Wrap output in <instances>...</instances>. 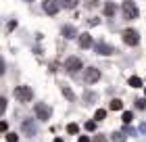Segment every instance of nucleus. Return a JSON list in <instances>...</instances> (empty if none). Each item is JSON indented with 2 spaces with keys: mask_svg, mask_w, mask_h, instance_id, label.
Returning <instances> with one entry per match:
<instances>
[{
  "mask_svg": "<svg viewBox=\"0 0 146 142\" xmlns=\"http://www.w3.org/2000/svg\"><path fill=\"white\" fill-rule=\"evenodd\" d=\"M15 98L19 100V103H29V100L34 98V92H31L27 86H19L15 90Z\"/></svg>",
  "mask_w": 146,
  "mask_h": 142,
  "instance_id": "nucleus-1",
  "label": "nucleus"
},
{
  "mask_svg": "<svg viewBox=\"0 0 146 142\" xmlns=\"http://www.w3.org/2000/svg\"><path fill=\"white\" fill-rule=\"evenodd\" d=\"M121 11H123V17H125V19H136V17H138V6H136L134 2H131V0L123 2Z\"/></svg>",
  "mask_w": 146,
  "mask_h": 142,
  "instance_id": "nucleus-2",
  "label": "nucleus"
},
{
  "mask_svg": "<svg viewBox=\"0 0 146 142\" xmlns=\"http://www.w3.org/2000/svg\"><path fill=\"white\" fill-rule=\"evenodd\" d=\"M123 42L127 46H136L138 42H140V36H138L136 29H125L123 31Z\"/></svg>",
  "mask_w": 146,
  "mask_h": 142,
  "instance_id": "nucleus-3",
  "label": "nucleus"
},
{
  "mask_svg": "<svg viewBox=\"0 0 146 142\" xmlns=\"http://www.w3.org/2000/svg\"><path fill=\"white\" fill-rule=\"evenodd\" d=\"M65 67H67L69 73H77L79 69H82V61H79L77 57H69L67 63H65Z\"/></svg>",
  "mask_w": 146,
  "mask_h": 142,
  "instance_id": "nucleus-4",
  "label": "nucleus"
},
{
  "mask_svg": "<svg viewBox=\"0 0 146 142\" xmlns=\"http://www.w3.org/2000/svg\"><path fill=\"white\" fill-rule=\"evenodd\" d=\"M36 115H38V119L46 121V119H50L52 111H50V107H48V105H36Z\"/></svg>",
  "mask_w": 146,
  "mask_h": 142,
  "instance_id": "nucleus-5",
  "label": "nucleus"
},
{
  "mask_svg": "<svg viewBox=\"0 0 146 142\" xmlns=\"http://www.w3.org/2000/svg\"><path fill=\"white\" fill-rule=\"evenodd\" d=\"M58 11H61L58 0H46V2H44V13H48V15H56Z\"/></svg>",
  "mask_w": 146,
  "mask_h": 142,
  "instance_id": "nucleus-6",
  "label": "nucleus"
},
{
  "mask_svg": "<svg viewBox=\"0 0 146 142\" xmlns=\"http://www.w3.org/2000/svg\"><path fill=\"white\" fill-rule=\"evenodd\" d=\"M84 77H86V82H88V84H94V82H98V79H100V71L94 69V67H90V69L86 71Z\"/></svg>",
  "mask_w": 146,
  "mask_h": 142,
  "instance_id": "nucleus-7",
  "label": "nucleus"
},
{
  "mask_svg": "<svg viewBox=\"0 0 146 142\" xmlns=\"http://www.w3.org/2000/svg\"><path fill=\"white\" fill-rule=\"evenodd\" d=\"M61 33L67 40H71V38H75L77 36V31H75V27H73V25H63V29H61Z\"/></svg>",
  "mask_w": 146,
  "mask_h": 142,
  "instance_id": "nucleus-8",
  "label": "nucleus"
},
{
  "mask_svg": "<svg viewBox=\"0 0 146 142\" xmlns=\"http://www.w3.org/2000/svg\"><path fill=\"white\" fill-rule=\"evenodd\" d=\"M77 42H79L82 48H90V46H92V36H90V33H82Z\"/></svg>",
  "mask_w": 146,
  "mask_h": 142,
  "instance_id": "nucleus-9",
  "label": "nucleus"
},
{
  "mask_svg": "<svg viewBox=\"0 0 146 142\" xmlns=\"http://www.w3.org/2000/svg\"><path fill=\"white\" fill-rule=\"evenodd\" d=\"M115 13H117V6L113 4V2H109L107 6H104V15H107V17H113Z\"/></svg>",
  "mask_w": 146,
  "mask_h": 142,
  "instance_id": "nucleus-10",
  "label": "nucleus"
},
{
  "mask_svg": "<svg viewBox=\"0 0 146 142\" xmlns=\"http://www.w3.org/2000/svg\"><path fill=\"white\" fill-rule=\"evenodd\" d=\"M98 52H100V55H111L113 48H111V46H107V44H98Z\"/></svg>",
  "mask_w": 146,
  "mask_h": 142,
  "instance_id": "nucleus-11",
  "label": "nucleus"
},
{
  "mask_svg": "<svg viewBox=\"0 0 146 142\" xmlns=\"http://www.w3.org/2000/svg\"><path fill=\"white\" fill-rule=\"evenodd\" d=\"M129 86H131V88H142V79H140V77H136V75H134V77H129Z\"/></svg>",
  "mask_w": 146,
  "mask_h": 142,
  "instance_id": "nucleus-12",
  "label": "nucleus"
},
{
  "mask_svg": "<svg viewBox=\"0 0 146 142\" xmlns=\"http://www.w3.org/2000/svg\"><path fill=\"white\" fill-rule=\"evenodd\" d=\"M61 90H63V94H65V96H67L69 100H75V94H73V92L69 90L67 86H61Z\"/></svg>",
  "mask_w": 146,
  "mask_h": 142,
  "instance_id": "nucleus-13",
  "label": "nucleus"
},
{
  "mask_svg": "<svg viewBox=\"0 0 146 142\" xmlns=\"http://www.w3.org/2000/svg\"><path fill=\"white\" fill-rule=\"evenodd\" d=\"M121 107H123V105H121V100H119V98L111 100V109H113V111H119V109H121Z\"/></svg>",
  "mask_w": 146,
  "mask_h": 142,
  "instance_id": "nucleus-14",
  "label": "nucleus"
},
{
  "mask_svg": "<svg viewBox=\"0 0 146 142\" xmlns=\"http://www.w3.org/2000/svg\"><path fill=\"white\" fill-rule=\"evenodd\" d=\"M79 0H63V6H67V9H75Z\"/></svg>",
  "mask_w": 146,
  "mask_h": 142,
  "instance_id": "nucleus-15",
  "label": "nucleus"
},
{
  "mask_svg": "<svg viewBox=\"0 0 146 142\" xmlns=\"http://www.w3.org/2000/svg\"><path fill=\"white\" fill-rule=\"evenodd\" d=\"M23 130H25V132H27L29 136H31V134H34V123H29V121H25V123H23Z\"/></svg>",
  "mask_w": 146,
  "mask_h": 142,
  "instance_id": "nucleus-16",
  "label": "nucleus"
},
{
  "mask_svg": "<svg viewBox=\"0 0 146 142\" xmlns=\"http://www.w3.org/2000/svg\"><path fill=\"white\" fill-rule=\"evenodd\" d=\"M67 132H69V134H77V132H79L77 123H69V125H67Z\"/></svg>",
  "mask_w": 146,
  "mask_h": 142,
  "instance_id": "nucleus-17",
  "label": "nucleus"
},
{
  "mask_svg": "<svg viewBox=\"0 0 146 142\" xmlns=\"http://www.w3.org/2000/svg\"><path fill=\"white\" fill-rule=\"evenodd\" d=\"M6 111V98L4 96H0V115H2Z\"/></svg>",
  "mask_w": 146,
  "mask_h": 142,
  "instance_id": "nucleus-18",
  "label": "nucleus"
},
{
  "mask_svg": "<svg viewBox=\"0 0 146 142\" xmlns=\"http://www.w3.org/2000/svg\"><path fill=\"white\" fill-rule=\"evenodd\" d=\"M104 117H107V111H104V109H98V111H96V119H104Z\"/></svg>",
  "mask_w": 146,
  "mask_h": 142,
  "instance_id": "nucleus-19",
  "label": "nucleus"
},
{
  "mask_svg": "<svg viewBox=\"0 0 146 142\" xmlns=\"http://www.w3.org/2000/svg\"><path fill=\"white\" fill-rule=\"evenodd\" d=\"M131 121V113L127 111V113H123V123H129Z\"/></svg>",
  "mask_w": 146,
  "mask_h": 142,
  "instance_id": "nucleus-20",
  "label": "nucleus"
},
{
  "mask_svg": "<svg viewBox=\"0 0 146 142\" xmlns=\"http://www.w3.org/2000/svg\"><path fill=\"white\" fill-rule=\"evenodd\" d=\"M136 107L138 109H146V100H136Z\"/></svg>",
  "mask_w": 146,
  "mask_h": 142,
  "instance_id": "nucleus-21",
  "label": "nucleus"
},
{
  "mask_svg": "<svg viewBox=\"0 0 146 142\" xmlns=\"http://www.w3.org/2000/svg\"><path fill=\"white\" fill-rule=\"evenodd\" d=\"M6 140L9 142H17V134H6Z\"/></svg>",
  "mask_w": 146,
  "mask_h": 142,
  "instance_id": "nucleus-22",
  "label": "nucleus"
},
{
  "mask_svg": "<svg viewBox=\"0 0 146 142\" xmlns=\"http://www.w3.org/2000/svg\"><path fill=\"white\" fill-rule=\"evenodd\" d=\"M4 69H6V67H4V59L0 57V75H2V73H4Z\"/></svg>",
  "mask_w": 146,
  "mask_h": 142,
  "instance_id": "nucleus-23",
  "label": "nucleus"
},
{
  "mask_svg": "<svg viewBox=\"0 0 146 142\" xmlns=\"http://www.w3.org/2000/svg\"><path fill=\"white\" fill-rule=\"evenodd\" d=\"M86 127H88V130L92 132V130H94V127H96V123H94V121H88V123H86Z\"/></svg>",
  "mask_w": 146,
  "mask_h": 142,
  "instance_id": "nucleus-24",
  "label": "nucleus"
},
{
  "mask_svg": "<svg viewBox=\"0 0 146 142\" xmlns=\"http://www.w3.org/2000/svg\"><path fill=\"white\" fill-rule=\"evenodd\" d=\"M113 140H115V142H121L123 138H121V134H113Z\"/></svg>",
  "mask_w": 146,
  "mask_h": 142,
  "instance_id": "nucleus-25",
  "label": "nucleus"
},
{
  "mask_svg": "<svg viewBox=\"0 0 146 142\" xmlns=\"http://www.w3.org/2000/svg\"><path fill=\"white\" fill-rule=\"evenodd\" d=\"M0 132H6V121H0Z\"/></svg>",
  "mask_w": 146,
  "mask_h": 142,
  "instance_id": "nucleus-26",
  "label": "nucleus"
},
{
  "mask_svg": "<svg viewBox=\"0 0 146 142\" xmlns=\"http://www.w3.org/2000/svg\"><path fill=\"white\" fill-rule=\"evenodd\" d=\"M98 4V0H88V6H90V9H92V6H96Z\"/></svg>",
  "mask_w": 146,
  "mask_h": 142,
  "instance_id": "nucleus-27",
  "label": "nucleus"
},
{
  "mask_svg": "<svg viewBox=\"0 0 146 142\" xmlns=\"http://www.w3.org/2000/svg\"><path fill=\"white\" fill-rule=\"evenodd\" d=\"M94 142H107V138H102V136H96V138H94Z\"/></svg>",
  "mask_w": 146,
  "mask_h": 142,
  "instance_id": "nucleus-28",
  "label": "nucleus"
},
{
  "mask_svg": "<svg viewBox=\"0 0 146 142\" xmlns=\"http://www.w3.org/2000/svg\"><path fill=\"white\" fill-rule=\"evenodd\" d=\"M79 142H92V138H88V136H82V138H79Z\"/></svg>",
  "mask_w": 146,
  "mask_h": 142,
  "instance_id": "nucleus-29",
  "label": "nucleus"
},
{
  "mask_svg": "<svg viewBox=\"0 0 146 142\" xmlns=\"http://www.w3.org/2000/svg\"><path fill=\"white\" fill-rule=\"evenodd\" d=\"M54 142H63V140H61V138H56V140H54Z\"/></svg>",
  "mask_w": 146,
  "mask_h": 142,
  "instance_id": "nucleus-30",
  "label": "nucleus"
},
{
  "mask_svg": "<svg viewBox=\"0 0 146 142\" xmlns=\"http://www.w3.org/2000/svg\"><path fill=\"white\" fill-rule=\"evenodd\" d=\"M25 2H31V0H25Z\"/></svg>",
  "mask_w": 146,
  "mask_h": 142,
  "instance_id": "nucleus-31",
  "label": "nucleus"
}]
</instances>
